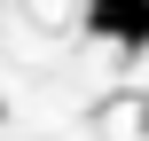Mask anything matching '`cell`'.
Returning <instances> with one entry per match:
<instances>
[{"label": "cell", "mask_w": 149, "mask_h": 141, "mask_svg": "<svg viewBox=\"0 0 149 141\" xmlns=\"http://www.w3.org/2000/svg\"><path fill=\"white\" fill-rule=\"evenodd\" d=\"M79 8H86V31H94V39L149 47V0H79Z\"/></svg>", "instance_id": "6da1fadb"}]
</instances>
